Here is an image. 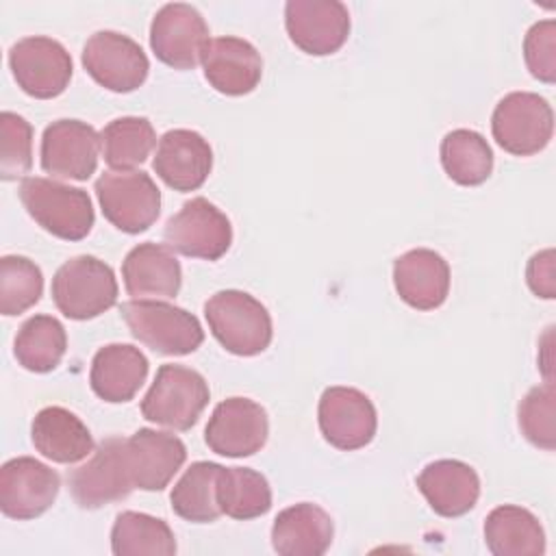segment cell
<instances>
[{
    "instance_id": "6da1fadb",
    "label": "cell",
    "mask_w": 556,
    "mask_h": 556,
    "mask_svg": "<svg viewBox=\"0 0 556 556\" xmlns=\"http://www.w3.org/2000/svg\"><path fill=\"white\" fill-rule=\"evenodd\" d=\"M204 317L213 337L230 354L256 356L271 343V317L267 308L245 291L224 289L213 293L204 304Z\"/></svg>"
},
{
    "instance_id": "7a4b0ae2",
    "label": "cell",
    "mask_w": 556,
    "mask_h": 556,
    "mask_svg": "<svg viewBox=\"0 0 556 556\" xmlns=\"http://www.w3.org/2000/svg\"><path fill=\"white\" fill-rule=\"evenodd\" d=\"M20 200L26 213L50 235L80 241L91 232L93 204L87 191L50 178L26 176L20 182Z\"/></svg>"
},
{
    "instance_id": "3957f363",
    "label": "cell",
    "mask_w": 556,
    "mask_h": 556,
    "mask_svg": "<svg viewBox=\"0 0 556 556\" xmlns=\"http://www.w3.org/2000/svg\"><path fill=\"white\" fill-rule=\"evenodd\" d=\"M130 334L165 356H185L204 341V330L189 311L161 300H130L119 308Z\"/></svg>"
},
{
    "instance_id": "277c9868",
    "label": "cell",
    "mask_w": 556,
    "mask_h": 556,
    "mask_svg": "<svg viewBox=\"0 0 556 556\" xmlns=\"http://www.w3.org/2000/svg\"><path fill=\"white\" fill-rule=\"evenodd\" d=\"M211 400L204 376L185 365H161L152 387L141 400L143 419L172 428L189 430L200 419Z\"/></svg>"
},
{
    "instance_id": "5b68a950",
    "label": "cell",
    "mask_w": 556,
    "mask_h": 556,
    "mask_svg": "<svg viewBox=\"0 0 556 556\" xmlns=\"http://www.w3.org/2000/svg\"><path fill=\"white\" fill-rule=\"evenodd\" d=\"M52 300L70 319H93L117 302L115 274L96 256H74L56 269L52 278Z\"/></svg>"
},
{
    "instance_id": "8992f818",
    "label": "cell",
    "mask_w": 556,
    "mask_h": 556,
    "mask_svg": "<svg viewBox=\"0 0 556 556\" xmlns=\"http://www.w3.org/2000/svg\"><path fill=\"white\" fill-rule=\"evenodd\" d=\"M102 215L122 232L148 230L161 213V191L150 174L141 169L104 172L96 180Z\"/></svg>"
},
{
    "instance_id": "52a82bcc",
    "label": "cell",
    "mask_w": 556,
    "mask_h": 556,
    "mask_svg": "<svg viewBox=\"0 0 556 556\" xmlns=\"http://www.w3.org/2000/svg\"><path fill=\"white\" fill-rule=\"evenodd\" d=\"M493 139L515 156H532L545 150L554 132V111L545 98L532 91L506 93L491 115Z\"/></svg>"
},
{
    "instance_id": "ba28073f",
    "label": "cell",
    "mask_w": 556,
    "mask_h": 556,
    "mask_svg": "<svg viewBox=\"0 0 556 556\" xmlns=\"http://www.w3.org/2000/svg\"><path fill=\"white\" fill-rule=\"evenodd\" d=\"M67 484L74 502L87 510L128 497L135 484L126 460V439H104L87 456V463L67 473Z\"/></svg>"
},
{
    "instance_id": "9c48e42d",
    "label": "cell",
    "mask_w": 556,
    "mask_h": 556,
    "mask_svg": "<svg viewBox=\"0 0 556 556\" xmlns=\"http://www.w3.org/2000/svg\"><path fill=\"white\" fill-rule=\"evenodd\" d=\"M9 67L17 87L37 100L61 96L72 80V56L52 37H24L9 50Z\"/></svg>"
},
{
    "instance_id": "30bf717a",
    "label": "cell",
    "mask_w": 556,
    "mask_h": 556,
    "mask_svg": "<svg viewBox=\"0 0 556 556\" xmlns=\"http://www.w3.org/2000/svg\"><path fill=\"white\" fill-rule=\"evenodd\" d=\"M163 239L169 250L191 258L217 261L232 243V226L206 198H191L165 224Z\"/></svg>"
},
{
    "instance_id": "8fae6325",
    "label": "cell",
    "mask_w": 556,
    "mask_h": 556,
    "mask_svg": "<svg viewBox=\"0 0 556 556\" xmlns=\"http://www.w3.org/2000/svg\"><path fill=\"white\" fill-rule=\"evenodd\" d=\"M83 65L100 87L115 93L139 89L150 72V61L141 46L115 30H98L87 39Z\"/></svg>"
},
{
    "instance_id": "7c38bea8",
    "label": "cell",
    "mask_w": 556,
    "mask_h": 556,
    "mask_svg": "<svg viewBox=\"0 0 556 556\" xmlns=\"http://www.w3.org/2000/svg\"><path fill=\"white\" fill-rule=\"evenodd\" d=\"M208 41V26L191 4L169 2L152 17L150 48L161 63L174 70H193Z\"/></svg>"
},
{
    "instance_id": "4fadbf2b",
    "label": "cell",
    "mask_w": 556,
    "mask_h": 556,
    "mask_svg": "<svg viewBox=\"0 0 556 556\" xmlns=\"http://www.w3.org/2000/svg\"><path fill=\"white\" fill-rule=\"evenodd\" d=\"M317 421L324 439L332 447L352 452L371 443L378 428V413L363 391L328 387L319 397Z\"/></svg>"
},
{
    "instance_id": "5bb4252c",
    "label": "cell",
    "mask_w": 556,
    "mask_h": 556,
    "mask_svg": "<svg viewBox=\"0 0 556 556\" xmlns=\"http://www.w3.org/2000/svg\"><path fill=\"white\" fill-rule=\"evenodd\" d=\"M269 434L265 408L250 397H228L219 402L204 428L211 452L228 458L256 454Z\"/></svg>"
},
{
    "instance_id": "9a60e30c",
    "label": "cell",
    "mask_w": 556,
    "mask_h": 556,
    "mask_svg": "<svg viewBox=\"0 0 556 556\" xmlns=\"http://www.w3.org/2000/svg\"><path fill=\"white\" fill-rule=\"evenodd\" d=\"M102 152L96 128L80 119H56L41 137V169L52 178L87 180Z\"/></svg>"
},
{
    "instance_id": "2e32d148",
    "label": "cell",
    "mask_w": 556,
    "mask_h": 556,
    "mask_svg": "<svg viewBox=\"0 0 556 556\" xmlns=\"http://www.w3.org/2000/svg\"><path fill=\"white\" fill-rule=\"evenodd\" d=\"M59 489V473L30 456L11 458L0 469V508L11 519L28 521L43 515Z\"/></svg>"
},
{
    "instance_id": "e0dca14e",
    "label": "cell",
    "mask_w": 556,
    "mask_h": 556,
    "mask_svg": "<svg viewBox=\"0 0 556 556\" xmlns=\"http://www.w3.org/2000/svg\"><path fill=\"white\" fill-rule=\"evenodd\" d=\"M289 39L306 54L337 52L350 35V13L339 0H289L285 4Z\"/></svg>"
},
{
    "instance_id": "ac0fdd59",
    "label": "cell",
    "mask_w": 556,
    "mask_h": 556,
    "mask_svg": "<svg viewBox=\"0 0 556 556\" xmlns=\"http://www.w3.org/2000/svg\"><path fill=\"white\" fill-rule=\"evenodd\" d=\"M152 167L169 189L195 191L213 169V150L200 132L174 128L159 139Z\"/></svg>"
},
{
    "instance_id": "d6986e66",
    "label": "cell",
    "mask_w": 556,
    "mask_h": 556,
    "mask_svg": "<svg viewBox=\"0 0 556 556\" xmlns=\"http://www.w3.org/2000/svg\"><path fill=\"white\" fill-rule=\"evenodd\" d=\"M126 460L135 489L163 491L185 465L187 447L172 432L139 428L126 439Z\"/></svg>"
},
{
    "instance_id": "ffe728a7",
    "label": "cell",
    "mask_w": 556,
    "mask_h": 556,
    "mask_svg": "<svg viewBox=\"0 0 556 556\" xmlns=\"http://www.w3.org/2000/svg\"><path fill=\"white\" fill-rule=\"evenodd\" d=\"M202 70L208 85L224 96H245L263 76L258 50L241 37H215L202 52Z\"/></svg>"
},
{
    "instance_id": "44dd1931",
    "label": "cell",
    "mask_w": 556,
    "mask_h": 556,
    "mask_svg": "<svg viewBox=\"0 0 556 556\" xmlns=\"http://www.w3.org/2000/svg\"><path fill=\"white\" fill-rule=\"evenodd\" d=\"M393 285L408 306L434 311L450 293V265L434 250H408L393 261Z\"/></svg>"
},
{
    "instance_id": "7402d4cb",
    "label": "cell",
    "mask_w": 556,
    "mask_h": 556,
    "mask_svg": "<svg viewBox=\"0 0 556 556\" xmlns=\"http://www.w3.org/2000/svg\"><path fill=\"white\" fill-rule=\"evenodd\" d=\"M122 278L132 300H161L178 295L182 269L167 245L146 241L126 254Z\"/></svg>"
},
{
    "instance_id": "603a6c76",
    "label": "cell",
    "mask_w": 556,
    "mask_h": 556,
    "mask_svg": "<svg viewBox=\"0 0 556 556\" xmlns=\"http://www.w3.org/2000/svg\"><path fill=\"white\" fill-rule=\"evenodd\" d=\"M417 489L441 517H460L469 513L480 497V478L476 469L456 458H441L421 469Z\"/></svg>"
},
{
    "instance_id": "cb8c5ba5",
    "label": "cell",
    "mask_w": 556,
    "mask_h": 556,
    "mask_svg": "<svg viewBox=\"0 0 556 556\" xmlns=\"http://www.w3.org/2000/svg\"><path fill=\"white\" fill-rule=\"evenodd\" d=\"M148 378L146 354L130 343H109L91 361L89 382L93 393L111 404L130 402Z\"/></svg>"
},
{
    "instance_id": "d4e9b609",
    "label": "cell",
    "mask_w": 556,
    "mask_h": 556,
    "mask_svg": "<svg viewBox=\"0 0 556 556\" xmlns=\"http://www.w3.org/2000/svg\"><path fill=\"white\" fill-rule=\"evenodd\" d=\"M334 536L330 515L311 502L278 513L271 526V545L280 556H321Z\"/></svg>"
},
{
    "instance_id": "484cf974",
    "label": "cell",
    "mask_w": 556,
    "mask_h": 556,
    "mask_svg": "<svg viewBox=\"0 0 556 556\" xmlns=\"http://www.w3.org/2000/svg\"><path fill=\"white\" fill-rule=\"evenodd\" d=\"M30 439L41 456L61 465L78 463L96 450L89 428L63 406L41 408L33 419Z\"/></svg>"
},
{
    "instance_id": "4316f807",
    "label": "cell",
    "mask_w": 556,
    "mask_h": 556,
    "mask_svg": "<svg viewBox=\"0 0 556 556\" xmlns=\"http://www.w3.org/2000/svg\"><path fill=\"white\" fill-rule=\"evenodd\" d=\"M484 541L495 556H541L545 552L541 521L515 504L497 506L486 515Z\"/></svg>"
},
{
    "instance_id": "83f0119b",
    "label": "cell",
    "mask_w": 556,
    "mask_h": 556,
    "mask_svg": "<svg viewBox=\"0 0 556 556\" xmlns=\"http://www.w3.org/2000/svg\"><path fill=\"white\" fill-rule=\"evenodd\" d=\"M222 465L198 460L193 463L169 493L172 510L191 523H211L222 515L217 502V480Z\"/></svg>"
},
{
    "instance_id": "f1b7e54d",
    "label": "cell",
    "mask_w": 556,
    "mask_h": 556,
    "mask_svg": "<svg viewBox=\"0 0 556 556\" xmlns=\"http://www.w3.org/2000/svg\"><path fill=\"white\" fill-rule=\"evenodd\" d=\"M67 350L63 324L52 315H35L26 319L15 337L13 354L17 363L33 374L52 371Z\"/></svg>"
},
{
    "instance_id": "f546056e",
    "label": "cell",
    "mask_w": 556,
    "mask_h": 556,
    "mask_svg": "<svg viewBox=\"0 0 556 556\" xmlns=\"http://www.w3.org/2000/svg\"><path fill=\"white\" fill-rule=\"evenodd\" d=\"M441 165L450 180L463 187L482 185L493 172V152L486 139L469 128L450 130L441 141Z\"/></svg>"
},
{
    "instance_id": "4dcf8cb0",
    "label": "cell",
    "mask_w": 556,
    "mask_h": 556,
    "mask_svg": "<svg viewBox=\"0 0 556 556\" xmlns=\"http://www.w3.org/2000/svg\"><path fill=\"white\" fill-rule=\"evenodd\" d=\"M111 549L115 556H172L176 554V539L163 519L124 510L111 528Z\"/></svg>"
},
{
    "instance_id": "1f68e13d",
    "label": "cell",
    "mask_w": 556,
    "mask_h": 556,
    "mask_svg": "<svg viewBox=\"0 0 556 556\" xmlns=\"http://www.w3.org/2000/svg\"><path fill=\"white\" fill-rule=\"evenodd\" d=\"M100 146L106 165L115 172L141 165L156 146V132L148 117L126 115L100 130Z\"/></svg>"
},
{
    "instance_id": "d6a6232c",
    "label": "cell",
    "mask_w": 556,
    "mask_h": 556,
    "mask_svg": "<svg viewBox=\"0 0 556 556\" xmlns=\"http://www.w3.org/2000/svg\"><path fill=\"white\" fill-rule=\"evenodd\" d=\"M217 502L222 515L245 521L261 517L271 508V489L267 478L250 467H222Z\"/></svg>"
},
{
    "instance_id": "836d02e7",
    "label": "cell",
    "mask_w": 556,
    "mask_h": 556,
    "mask_svg": "<svg viewBox=\"0 0 556 556\" xmlns=\"http://www.w3.org/2000/svg\"><path fill=\"white\" fill-rule=\"evenodd\" d=\"M43 291L41 269L26 256L9 254L0 258V313L20 315L35 306Z\"/></svg>"
},
{
    "instance_id": "e575fe53",
    "label": "cell",
    "mask_w": 556,
    "mask_h": 556,
    "mask_svg": "<svg viewBox=\"0 0 556 556\" xmlns=\"http://www.w3.org/2000/svg\"><path fill=\"white\" fill-rule=\"evenodd\" d=\"M556 389L554 382H543L530 389L519 402L517 417L521 434L545 452L556 447Z\"/></svg>"
},
{
    "instance_id": "d590c367",
    "label": "cell",
    "mask_w": 556,
    "mask_h": 556,
    "mask_svg": "<svg viewBox=\"0 0 556 556\" xmlns=\"http://www.w3.org/2000/svg\"><path fill=\"white\" fill-rule=\"evenodd\" d=\"M0 178L17 180L33 165V126L22 115L0 113Z\"/></svg>"
},
{
    "instance_id": "8d00e7d4",
    "label": "cell",
    "mask_w": 556,
    "mask_h": 556,
    "mask_svg": "<svg viewBox=\"0 0 556 556\" xmlns=\"http://www.w3.org/2000/svg\"><path fill=\"white\" fill-rule=\"evenodd\" d=\"M523 56L530 74L552 85L556 80V22L541 20L523 37Z\"/></svg>"
},
{
    "instance_id": "74e56055",
    "label": "cell",
    "mask_w": 556,
    "mask_h": 556,
    "mask_svg": "<svg viewBox=\"0 0 556 556\" xmlns=\"http://www.w3.org/2000/svg\"><path fill=\"white\" fill-rule=\"evenodd\" d=\"M526 280L534 295L545 300L556 298V256L552 248L530 256L526 267Z\"/></svg>"
}]
</instances>
